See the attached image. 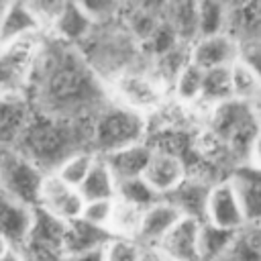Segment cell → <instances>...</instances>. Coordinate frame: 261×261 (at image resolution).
I'll use <instances>...</instances> for the list:
<instances>
[{
  "instance_id": "1",
  "label": "cell",
  "mask_w": 261,
  "mask_h": 261,
  "mask_svg": "<svg viewBox=\"0 0 261 261\" xmlns=\"http://www.w3.org/2000/svg\"><path fill=\"white\" fill-rule=\"evenodd\" d=\"M27 96L37 112L73 122H92L110 102L106 82L82 51L47 35L31 67Z\"/></svg>"
},
{
  "instance_id": "2",
  "label": "cell",
  "mask_w": 261,
  "mask_h": 261,
  "mask_svg": "<svg viewBox=\"0 0 261 261\" xmlns=\"http://www.w3.org/2000/svg\"><path fill=\"white\" fill-rule=\"evenodd\" d=\"M90 124L53 118L35 110L31 124L14 149L43 173H53L69 155L90 149Z\"/></svg>"
},
{
  "instance_id": "3",
  "label": "cell",
  "mask_w": 261,
  "mask_h": 261,
  "mask_svg": "<svg viewBox=\"0 0 261 261\" xmlns=\"http://www.w3.org/2000/svg\"><path fill=\"white\" fill-rule=\"evenodd\" d=\"M147 139V116L118 102H108L90 124V151L98 157L143 143Z\"/></svg>"
},
{
  "instance_id": "4",
  "label": "cell",
  "mask_w": 261,
  "mask_h": 261,
  "mask_svg": "<svg viewBox=\"0 0 261 261\" xmlns=\"http://www.w3.org/2000/svg\"><path fill=\"white\" fill-rule=\"evenodd\" d=\"M204 130L230 155L237 165L247 163L249 147L259 135L251 104L239 100H230L210 108Z\"/></svg>"
},
{
  "instance_id": "5",
  "label": "cell",
  "mask_w": 261,
  "mask_h": 261,
  "mask_svg": "<svg viewBox=\"0 0 261 261\" xmlns=\"http://www.w3.org/2000/svg\"><path fill=\"white\" fill-rule=\"evenodd\" d=\"M106 86L112 102H118L145 116L153 114L169 98V92L147 71V67L137 65L120 71Z\"/></svg>"
},
{
  "instance_id": "6",
  "label": "cell",
  "mask_w": 261,
  "mask_h": 261,
  "mask_svg": "<svg viewBox=\"0 0 261 261\" xmlns=\"http://www.w3.org/2000/svg\"><path fill=\"white\" fill-rule=\"evenodd\" d=\"M45 173L16 149H0V194L37 208Z\"/></svg>"
},
{
  "instance_id": "7",
  "label": "cell",
  "mask_w": 261,
  "mask_h": 261,
  "mask_svg": "<svg viewBox=\"0 0 261 261\" xmlns=\"http://www.w3.org/2000/svg\"><path fill=\"white\" fill-rule=\"evenodd\" d=\"M84 198L77 188L65 184L55 173H45L39 190L37 208L45 210L47 214L59 218L61 222H73L80 218L84 208Z\"/></svg>"
},
{
  "instance_id": "8",
  "label": "cell",
  "mask_w": 261,
  "mask_h": 261,
  "mask_svg": "<svg viewBox=\"0 0 261 261\" xmlns=\"http://www.w3.org/2000/svg\"><path fill=\"white\" fill-rule=\"evenodd\" d=\"M35 116L27 92H8L0 96V149H14Z\"/></svg>"
},
{
  "instance_id": "9",
  "label": "cell",
  "mask_w": 261,
  "mask_h": 261,
  "mask_svg": "<svg viewBox=\"0 0 261 261\" xmlns=\"http://www.w3.org/2000/svg\"><path fill=\"white\" fill-rule=\"evenodd\" d=\"M239 55L241 43L228 33L200 37L190 45V61L204 71L216 67H230L239 61Z\"/></svg>"
},
{
  "instance_id": "10",
  "label": "cell",
  "mask_w": 261,
  "mask_h": 261,
  "mask_svg": "<svg viewBox=\"0 0 261 261\" xmlns=\"http://www.w3.org/2000/svg\"><path fill=\"white\" fill-rule=\"evenodd\" d=\"M204 222L224 230H239L241 226H245V216L237 192L228 179H220L212 186L206 202Z\"/></svg>"
},
{
  "instance_id": "11",
  "label": "cell",
  "mask_w": 261,
  "mask_h": 261,
  "mask_svg": "<svg viewBox=\"0 0 261 261\" xmlns=\"http://www.w3.org/2000/svg\"><path fill=\"white\" fill-rule=\"evenodd\" d=\"M65 222L47 214L41 208H35V218L31 226L29 241L22 251L43 255L49 259H63V237H65Z\"/></svg>"
},
{
  "instance_id": "12",
  "label": "cell",
  "mask_w": 261,
  "mask_h": 261,
  "mask_svg": "<svg viewBox=\"0 0 261 261\" xmlns=\"http://www.w3.org/2000/svg\"><path fill=\"white\" fill-rule=\"evenodd\" d=\"M212 186H214V181H210L202 175L188 173L177 188H173L167 196H163V200L169 202L179 212L181 218H194L198 222H204L206 202H208V194H210Z\"/></svg>"
},
{
  "instance_id": "13",
  "label": "cell",
  "mask_w": 261,
  "mask_h": 261,
  "mask_svg": "<svg viewBox=\"0 0 261 261\" xmlns=\"http://www.w3.org/2000/svg\"><path fill=\"white\" fill-rule=\"evenodd\" d=\"M35 218V208L0 194V237L10 249L22 251Z\"/></svg>"
},
{
  "instance_id": "14",
  "label": "cell",
  "mask_w": 261,
  "mask_h": 261,
  "mask_svg": "<svg viewBox=\"0 0 261 261\" xmlns=\"http://www.w3.org/2000/svg\"><path fill=\"white\" fill-rule=\"evenodd\" d=\"M226 179L237 192L245 224H261V171L249 163H241Z\"/></svg>"
},
{
  "instance_id": "15",
  "label": "cell",
  "mask_w": 261,
  "mask_h": 261,
  "mask_svg": "<svg viewBox=\"0 0 261 261\" xmlns=\"http://www.w3.org/2000/svg\"><path fill=\"white\" fill-rule=\"evenodd\" d=\"M186 175H188L186 161L179 155L165 153V151H153L151 161L143 173L145 181L155 190L159 198L167 196L173 188H177Z\"/></svg>"
},
{
  "instance_id": "16",
  "label": "cell",
  "mask_w": 261,
  "mask_h": 261,
  "mask_svg": "<svg viewBox=\"0 0 261 261\" xmlns=\"http://www.w3.org/2000/svg\"><path fill=\"white\" fill-rule=\"evenodd\" d=\"M200 224L202 222L194 218H179L157 249L167 257V261H200Z\"/></svg>"
},
{
  "instance_id": "17",
  "label": "cell",
  "mask_w": 261,
  "mask_h": 261,
  "mask_svg": "<svg viewBox=\"0 0 261 261\" xmlns=\"http://www.w3.org/2000/svg\"><path fill=\"white\" fill-rule=\"evenodd\" d=\"M94 22L88 18V14L82 10L80 2H63L61 12L57 14L53 27L49 29L47 37L61 41L65 45L80 47L94 31Z\"/></svg>"
},
{
  "instance_id": "18",
  "label": "cell",
  "mask_w": 261,
  "mask_h": 261,
  "mask_svg": "<svg viewBox=\"0 0 261 261\" xmlns=\"http://www.w3.org/2000/svg\"><path fill=\"white\" fill-rule=\"evenodd\" d=\"M179 218H181L179 212L169 202H165L161 198L159 202H155L153 206H149L147 210H143V218H141V228H139V234H137V243L141 247H159V243L177 224Z\"/></svg>"
},
{
  "instance_id": "19",
  "label": "cell",
  "mask_w": 261,
  "mask_h": 261,
  "mask_svg": "<svg viewBox=\"0 0 261 261\" xmlns=\"http://www.w3.org/2000/svg\"><path fill=\"white\" fill-rule=\"evenodd\" d=\"M151 155H153V149L147 145V141H143V143L124 147L120 151L108 153L102 159L110 167L116 181H124V179L143 177V173H145V169L151 161Z\"/></svg>"
},
{
  "instance_id": "20",
  "label": "cell",
  "mask_w": 261,
  "mask_h": 261,
  "mask_svg": "<svg viewBox=\"0 0 261 261\" xmlns=\"http://www.w3.org/2000/svg\"><path fill=\"white\" fill-rule=\"evenodd\" d=\"M226 33L241 45L261 43V2H230Z\"/></svg>"
},
{
  "instance_id": "21",
  "label": "cell",
  "mask_w": 261,
  "mask_h": 261,
  "mask_svg": "<svg viewBox=\"0 0 261 261\" xmlns=\"http://www.w3.org/2000/svg\"><path fill=\"white\" fill-rule=\"evenodd\" d=\"M45 35L31 12L27 2H8V8L4 12L2 24H0V47L16 43L27 37Z\"/></svg>"
},
{
  "instance_id": "22",
  "label": "cell",
  "mask_w": 261,
  "mask_h": 261,
  "mask_svg": "<svg viewBox=\"0 0 261 261\" xmlns=\"http://www.w3.org/2000/svg\"><path fill=\"white\" fill-rule=\"evenodd\" d=\"M110 232L106 228H98L88 224L86 220L77 218L73 222H67L65 237H63V257L80 255L88 251L104 249V245L110 241Z\"/></svg>"
},
{
  "instance_id": "23",
  "label": "cell",
  "mask_w": 261,
  "mask_h": 261,
  "mask_svg": "<svg viewBox=\"0 0 261 261\" xmlns=\"http://www.w3.org/2000/svg\"><path fill=\"white\" fill-rule=\"evenodd\" d=\"M188 63H190V45L177 43L173 49H169L163 55L151 59L145 67L167 92H171V86H173L175 77L181 73V69Z\"/></svg>"
},
{
  "instance_id": "24",
  "label": "cell",
  "mask_w": 261,
  "mask_h": 261,
  "mask_svg": "<svg viewBox=\"0 0 261 261\" xmlns=\"http://www.w3.org/2000/svg\"><path fill=\"white\" fill-rule=\"evenodd\" d=\"M163 18L171 24L179 43L192 45L198 41V2H167L163 4Z\"/></svg>"
},
{
  "instance_id": "25",
  "label": "cell",
  "mask_w": 261,
  "mask_h": 261,
  "mask_svg": "<svg viewBox=\"0 0 261 261\" xmlns=\"http://www.w3.org/2000/svg\"><path fill=\"white\" fill-rule=\"evenodd\" d=\"M116 186H118V181L112 175L106 161L102 157H96L92 169L88 171L86 179L82 181V186L77 190L86 202H90V200H114L116 198Z\"/></svg>"
},
{
  "instance_id": "26",
  "label": "cell",
  "mask_w": 261,
  "mask_h": 261,
  "mask_svg": "<svg viewBox=\"0 0 261 261\" xmlns=\"http://www.w3.org/2000/svg\"><path fill=\"white\" fill-rule=\"evenodd\" d=\"M220 261H261V224L241 226Z\"/></svg>"
},
{
  "instance_id": "27",
  "label": "cell",
  "mask_w": 261,
  "mask_h": 261,
  "mask_svg": "<svg viewBox=\"0 0 261 261\" xmlns=\"http://www.w3.org/2000/svg\"><path fill=\"white\" fill-rule=\"evenodd\" d=\"M232 100V88H230V67H216L204 71V84H202V96L200 104L206 108H214L218 104Z\"/></svg>"
},
{
  "instance_id": "28",
  "label": "cell",
  "mask_w": 261,
  "mask_h": 261,
  "mask_svg": "<svg viewBox=\"0 0 261 261\" xmlns=\"http://www.w3.org/2000/svg\"><path fill=\"white\" fill-rule=\"evenodd\" d=\"M234 232L237 230H224V228L212 226L208 222H202L200 237H198L200 261H220L224 257V253L228 251Z\"/></svg>"
},
{
  "instance_id": "29",
  "label": "cell",
  "mask_w": 261,
  "mask_h": 261,
  "mask_svg": "<svg viewBox=\"0 0 261 261\" xmlns=\"http://www.w3.org/2000/svg\"><path fill=\"white\" fill-rule=\"evenodd\" d=\"M202 84H204V69L194 65L192 61L181 69V73L175 77L169 96L186 106H194L200 102L202 96Z\"/></svg>"
},
{
  "instance_id": "30",
  "label": "cell",
  "mask_w": 261,
  "mask_h": 261,
  "mask_svg": "<svg viewBox=\"0 0 261 261\" xmlns=\"http://www.w3.org/2000/svg\"><path fill=\"white\" fill-rule=\"evenodd\" d=\"M141 218H143V210L114 200V208H112V216L108 222V232L112 239H130L137 241L139 228H141Z\"/></svg>"
},
{
  "instance_id": "31",
  "label": "cell",
  "mask_w": 261,
  "mask_h": 261,
  "mask_svg": "<svg viewBox=\"0 0 261 261\" xmlns=\"http://www.w3.org/2000/svg\"><path fill=\"white\" fill-rule=\"evenodd\" d=\"M228 2H198V39L226 33Z\"/></svg>"
},
{
  "instance_id": "32",
  "label": "cell",
  "mask_w": 261,
  "mask_h": 261,
  "mask_svg": "<svg viewBox=\"0 0 261 261\" xmlns=\"http://www.w3.org/2000/svg\"><path fill=\"white\" fill-rule=\"evenodd\" d=\"M116 200L126 202L139 210H147L161 198L155 194V190L145 181V177H135V179H124L118 181L116 186Z\"/></svg>"
},
{
  "instance_id": "33",
  "label": "cell",
  "mask_w": 261,
  "mask_h": 261,
  "mask_svg": "<svg viewBox=\"0 0 261 261\" xmlns=\"http://www.w3.org/2000/svg\"><path fill=\"white\" fill-rule=\"evenodd\" d=\"M96 157H98V155L92 153L90 149L77 151V153L69 155V157H67V159H65L53 173H55L59 179H63L65 184H69V186H73V188H80L82 181L86 179L88 171L92 169Z\"/></svg>"
},
{
  "instance_id": "34",
  "label": "cell",
  "mask_w": 261,
  "mask_h": 261,
  "mask_svg": "<svg viewBox=\"0 0 261 261\" xmlns=\"http://www.w3.org/2000/svg\"><path fill=\"white\" fill-rule=\"evenodd\" d=\"M230 88H232V100H239L245 104H253L261 96L259 80L241 61L230 65Z\"/></svg>"
},
{
  "instance_id": "35",
  "label": "cell",
  "mask_w": 261,
  "mask_h": 261,
  "mask_svg": "<svg viewBox=\"0 0 261 261\" xmlns=\"http://www.w3.org/2000/svg\"><path fill=\"white\" fill-rule=\"evenodd\" d=\"M139 255L141 245L130 239H110L102 249L104 261H139Z\"/></svg>"
},
{
  "instance_id": "36",
  "label": "cell",
  "mask_w": 261,
  "mask_h": 261,
  "mask_svg": "<svg viewBox=\"0 0 261 261\" xmlns=\"http://www.w3.org/2000/svg\"><path fill=\"white\" fill-rule=\"evenodd\" d=\"M114 200H90V202H84V208H82L80 218L86 220L92 226H98V228H106L108 230V222H110V216H112Z\"/></svg>"
},
{
  "instance_id": "37",
  "label": "cell",
  "mask_w": 261,
  "mask_h": 261,
  "mask_svg": "<svg viewBox=\"0 0 261 261\" xmlns=\"http://www.w3.org/2000/svg\"><path fill=\"white\" fill-rule=\"evenodd\" d=\"M239 61L251 69V73L259 80L261 84V43H249L241 45V55Z\"/></svg>"
},
{
  "instance_id": "38",
  "label": "cell",
  "mask_w": 261,
  "mask_h": 261,
  "mask_svg": "<svg viewBox=\"0 0 261 261\" xmlns=\"http://www.w3.org/2000/svg\"><path fill=\"white\" fill-rule=\"evenodd\" d=\"M247 163L253 165L255 169L261 171V133L253 139L251 147H249V155H247Z\"/></svg>"
},
{
  "instance_id": "39",
  "label": "cell",
  "mask_w": 261,
  "mask_h": 261,
  "mask_svg": "<svg viewBox=\"0 0 261 261\" xmlns=\"http://www.w3.org/2000/svg\"><path fill=\"white\" fill-rule=\"evenodd\" d=\"M139 261H167V257L157 247H141Z\"/></svg>"
},
{
  "instance_id": "40",
  "label": "cell",
  "mask_w": 261,
  "mask_h": 261,
  "mask_svg": "<svg viewBox=\"0 0 261 261\" xmlns=\"http://www.w3.org/2000/svg\"><path fill=\"white\" fill-rule=\"evenodd\" d=\"M61 261H104V257H102V249H98V251H88L80 255H69V257H63Z\"/></svg>"
},
{
  "instance_id": "41",
  "label": "cell",
  "mask_w": 261,
  "mask_h": 261,
  "mask_svg": "<svg viewBox=\"0 0 261 261\" xmlns=\"http://www.w3.org/2000/svg\"><path fill=\"white\" fill-rule=\"evenodd\" d=\"M251 110H253V116H255V122L259 126V133H261V96L251 104Z\"/></svg>"
},
{
  "instance_id": "42",
  "label": "cell",
  "mask_w": 261,
  "mask_h": 261,
  "mask_svg": "<svg viewBox=\"0 0 261 261\" xmlns=\"http://www.w3.org/2000/svg\"><path fill=\"white\" fill-rule=\"evenodd\" d=\"M0 261H22V253L16 249H10L4 257H0Z\"/></svg>"
},
{
  "instance_id": "43",
  "label": "cell",
  "mask_w": 261,
  "mask_h": 261,
  "mask_svg": "<svg viewBox=\"0 0 261 261\" xmlns=\"http://www.w3.org/2000/svg\"><path fill=\"white\" fill-rule=\"evenodd\" d=\"M8 251H10V247H8V243H6V241H4L2 237H0V257H4V255H6Z\"/></svg>"
},
{
  "instance_id": "44",
  "label": "cell",
  "mask_w": 261,
  "mask_h": 261,
  "mask_svg": "<svg viewBox=\"0 0 261 261\" xmlns=\"http://www.w3.org/2000/svg\"><path fill=\"white\" fill-rule=\"evenodd\" d=\"M6 8H8V2H0V24H2V18H4Z\"/></svg>"
}]
</instances>
